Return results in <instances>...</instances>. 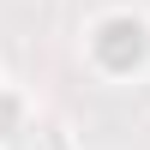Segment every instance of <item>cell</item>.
Masks as SVG:
<instances>
[{
	"label": "cell",
	"mask_w": 150,
	"mask_h": 150,
	"mask_svg": "<svg viewBox=\"0 0 150 150\" xmlns=\"http://www.w3.org/2000/svg\"><path fill=\"white\" fill-rule=\"evenodd\" d=\"M96 54H102V66H114V72L138 66L144 60V24L138 18H108L102 30H96Z\"/></svg>",
	"instance_id": "obj_1"
},
{
	"label": "cell",
	"mask_w": 150,
	"mask_h": 150,
	"mask_svg": "<svg viewBox=\"0 0 150 150\" xmlns=\"http://www.w3.org/2000/svg\"><path fill=\"white\" fill-rule=\"evenodd\" d=\"M12 126V96H0V132Z\"/></svg>",
	"instance_id": "obj_2"
}]
</instances>
